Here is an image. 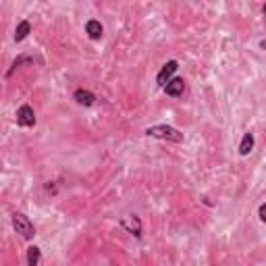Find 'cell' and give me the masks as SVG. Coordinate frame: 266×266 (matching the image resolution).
Listing matches in <instances>:
<instances>
[{
    "label": "cell",
    "mask_w": 266,
    "mask_h": 266,
    "mask_svg": "<svg viewBox=\"0 0 266 266\" xmlns=\"http://www.w3.org/2000/svg\"><path fill=\"white\" fill-rule=\"evenodd\" d=\"M17 125H21V127H34L36 125L34 108H31L29 104H23L17 111Z\"/></svg>",
    "instance_id": "3957f363"
},
{
    "label": "cell",
    "mask_w": 266,
    "mask_h": 266,
    "mask_svg": "<svg viewBox=\"0 0 266 266\" xmlns=\"http://www.w3.org/2000/svg\"><path fill=\"white\" fill-rule=\"evenodd\" d=\"M40 258H42L40 247L31 246V247L27 249V266H38V264H40Z\"/></svg>",
    "instance_id": "8fae6325"
},
{
    "label": "cell",
    "mask_w": 266,
    "mask_h": 266,
    "mask_svg": "<svg viewBox=\"0 0 266 266\" xmlns=\"http://www.w3.org/2000/svg\"><path fill=\"white\" fill-rule=\"evenodd\" d=\"M29 31H31V25H29V21H21L17 29H15V42H21V40H25V38L29 36Z\"/></svg>",
    "instance_id": "30bf717a"
},
{
    "label": "cell",
    "mask_w": 266,
    "mask_h": 266,
    "mask_svg": "<svg viewBox=\"0 0 266 266\" xmlns=\"http://www.w3.org/2000/svg\"><path fill=\"white\" fill-rule=\"evenodd\" d=\"M264 17H266V4H264Z\"/></svg>",
    "instance_id": "4fadbf2b"
},
{
    "label": "cell",
    "mask_w": 266,
    "mask_h": 266,
    "mask_svg": "<svg viewBox=\"0 0 266 266\" xmlns=\"http://www.w3.org/2000/svg\"><path fill=\"white\" fill-rule=\"evenodd\" d=\"M73 98H75V102L81 104V106H92L94 102H96V96H94L92 92H88V90H77Z\"/></svg>",
    "instance_id": "ba28073f"
},
{
    "label": "cell",
    "mask_w": 266,
    "mask_h": 266,
    "mask_svg": "<svg viewBox=\"0 0 266 266\" xmlns=\"http://www.w3.org/2000/svg\"><path fill=\"white\" fill-rule=\"evenodd\" d=\"M252 150H254V135H252V133H246L244 139H241V144H239V154L247 156Z\"/></svg>",
    "instance_id": "9c48e42d"
},
{
    "label": "cell",
    "mask_w": 266,
    "mask_h": 266,
    "mask_svg": "<svg viewBox=\"0 0 266 266\" xmlns=\"http://www.w3.org/2000/svg\"><path fill=\"white\" fill-rule=\"evenodd\" d=\"M258 216H260V221H262V223H266V202L260 206V210H258Z\"/></svg>",
    "instance_id": "7c38bea8"
},
{
    "label": "cell",
    "mask_w": 266,
    "mask_h": 266,
    "mask_svg": "<svg viewBox=\"0 0 266 266\" xmlns=\"http://www.w3.org/2000/svg\"><path fill=\"white\" fill-rule=\"evenodd\" d=\"M146 135L150 137H158V139H169V142H183V133L177 131L175 127H169V125H154V127L146 129Z\"/></svg>",
    "instance_id": "6da1fadb"
},
{
    "label": "cell",
    "mask_w": 266,
    "mask_h": 266,
    "mask_svg": "<svg viewBox=\"0 0 266 266\" xmlns=\"http://www.w3.org/2000/svg\"><path fill=\"white\" fill-rule=\"evenodd\" d=\"M85 34H88L92 40H100L104 34V27H102V23L96 21V19H90L88 23H85Z\"/></svg>",
    "instance_id": "5b68a950"
},
{
    "label": "cell",
    "mask_w": 266,
    "mask_h": 266,
    "mask_svg": "<svg viewBox=\"0 0 266 266\" xmlns=\"http://www.w3.org/2000/svg\"><path fill=\"white\" fill-rule=\"evenodd\" d=\"M183 90H185V83H183V79H179V77L171 79L167 85H164V92H167V96H173V98L181 96Z\"/></svg>",
    "instance_id": "52a82bcc"
},
{
    "label": "cell",
    "mask_w": 266,
    "mask_h": 266,
    "mask_svg": "<svg viewBox=\"0 0 266 266\" xmlns=\"http://www.w3.org/2000/svg\"><path fill=\"white\" fill-rule=\"evenodd\" d=\"M179 69V62L177 60H169L167 65H164L162 69H160V73H158V77H156V81H158V85L160 88H164L169 81H171V77H173V73Z\"/></svg>",
    "instance_id": "277c9868"
},
{
    "label": "cell",
    "mask_w": 266,
    "mask_h": 266,
    "mask_svg": "<svg viewBox=\"0 0 266 266\" xmlns=\"http://www.w3.org/2000/svg\"><path fill=\"white\" fill-rule=\"evenodd\" d=\"M13 227H15V231L21 233V237H25V239H34V235H36L34 223H31L29 218L25 214H21V212L13 214Z\"/></svg>",
    "instance_id": "7a4b0ae2"
},
{
    "label": "cell",
    "mask_w": 266,
    "mask_h": 266,
    "mask_svg": "<svg viewBox=\"0 0 266 266\" xmlns=\"http://www.w3.org/2000/svg\"><path fill=\"white\" fill-rule=\"evenodd\" d=\"M121 225H123V227H125V229H127L129 233H133V235H135V237L142 235V221H139L137 216H125Z\"/></svg>",
    "instance_id": "8992f818"
}]
</instances>
